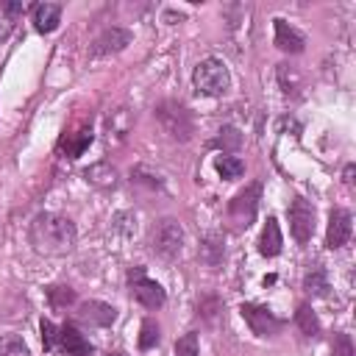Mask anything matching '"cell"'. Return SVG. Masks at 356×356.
<instances>
[{"label":"cell","mask_w":356,"mask_h":356,"mask_svg":"<svg viewBox=\"0 0 356 356\" xmlns=\"http://www.w3.org/2000/svg\"><path fill=\"white\" fill-rule=\"evenodd\" d=\"M0 356H31L28 345L17 334H0Z\"/></svg>","instance_id":"22"},{"label":"cell","mask_w":356,"mask_h":356,"mask_svg":"<svg viewBox=\"0 0 356 356\" xmlns=\"http://www.w3.org/2000/svg\"><path fill=\"white\" fill-rule=\"evenodd\" d=\"M44 292H47V300L53 309H67L75 303V289H70V286H47Z\"/></svg>","instance_id":"23"},{"label":"cell","mask_w":356,"mask_h":356,"mask_svg":"<svg viewBox=\"0 0 356 356\" xmlns=\"http://www.w3.org/2000/svg\"><path fill=\"white\" fill-rule=\"evenodd\" d=\"M156 342H159V325L153 320H145L142 323V331H139V348L142 350H150Z\"/></svg>","instance_id":"25"},{"label":"cell","mask_w":356,"mask_h":356,"mask_svg":"<svg viewBox=\"0 0 356 356\" xmlns=\"http://www.w3.org/2000/svg\"><path fill=\"white\" fill-rule=\"evenodd\" d=\"M214 170H217L222 178H239L242 170H245V164H242V159H236V156H220V159L214 161Z\"/></svg>","instance_id":"24"},{"label":"cell","mask_w":356,"mask_h":356,"mask_svg":"<svg viewBox=\"0 0 356 356\" xmlns=\"http://www.w3.org/2000/svg\"><path fill=\"white\" fill-rule=\"evenodd\" d=\"M150 248L161 256V259H175L184 248V228L175 217H164L153 225L150 231Z\"/></svg>","instance_id":"4"},{"label":"cell","mask_w":356,"mask_h":356,"mask_svg":"<svg viewBox=\"0 0 356 356\" xmlns=\"http://www.w3.org/2000/svg\"><path fill=\"white\" fill-rule=\"evenodd\" d=\"M83 175H86V181H89V184L103 186V189H108V186H114V184H117V172H114V167H111L108 161H97V164H92Z\"/></svg>","instance_id":"17"},{"label":"cell","mask_w":356,"mask_h":356,"mask_svg":"<svg viewBox=\"0 0 356 356\" xmlns=\"http://www.w3.org/2000/svg\"><path fill=\"white\" fill-rule=\"evenodd\" d=\"M303 286H306L312 295H325V292H328V278H325V270H323L320 264H314V267L306 273Z\"/></svg>","instance_id":"19"},{"label":"cell","mask_w":356,"mask_h":356,"mask_svg":"<svg viewBox=\"0 0 356 356\" xmlns=\"http://www.w3.org/2000/svg\"><path fill=\"white\" fill-rule=\"evenodd\" d=\"M275 44H278L281 50H286V53H300L303 44H306V39H303V33H300L298 28H292L289 22L275 19Z\"/></svg>","instance_id":"13"},{"label":"cell","mask_w":356,"mask_h":356,"mask_svg":"<svg viewBox=\"0 0 356 356\" xmlns=\"http://www.w3.org/2000/svg\"><path fill=\"white\" fill-rule=\"evenodd\" d=\"M56 350H61V353H67V356H89V353H92L89 342H86L75 328H70V325H61V328H58Z\"/></svg>","instance_id":"12"},{"label":"cell","mask_w":356,"mask_h":356,"mask_svg":"<svg viewBox=\"0 0 356 356\" xmlns=\"http://www.w3.org/2000/svg\"><path fill=\"white\" fill-rule=\"evenodd\" d=\"M131 44V31H125V28H106L97 39H95V44H92V56H111V53H120L122 47H128Z\"/></svg>","instance_id":"10"},{"label":"cell","mask_w":356,"mask_h":356,"mask_svg":"<svg viewBox=\"0 0 356 356\" xmlns=\"http://www.w3.org/2000/svg\"><path fill=\"white\" fill-rule=\"evenodd\" d=\"M203 256H206V261H209L211 267L220 264V259H222V245L217 242V236H209V239L203 242Z\"/></svg>","instance_id":"27"},{"label":"cell","mask_w":356,"mask_h":356,"mask_svg":"<svg viewBox=\"0 0 356 356\" xmlns=\"http://www.w3.org/2000/svg\"><path fill=\"white\" fill-rule=\"evenodd\" d=\"M284 248V236H281V228L275 222V217H267L264 222V231H261V239H259V253L261 256H278Z\"/></svg>","instance_id":"15"},{"label":"cell","mask_w":356,"mask_h":356,"mask_svg":"<svg viewBox=\"0 0 356 356\" xmlns=\"http://www.w3.org/2000/svg\"><path fill=\"white\" fill-rule=\"evenodd\" d=\"M259 192H261V186L259 184H250L242 192H236L234 200L228 203V217H231V222L236 228H248L253 222L256 209H259Z\"/></svg>","instance_id":"5"},{"label":"cell","mask_w":356,"mask_h":356,"mask_svg":"<svg viewBox=\"0 0 356 356\" xmlns=\"http://www.w3.org/2000/svg\"><path fill=\"white\" fill-rule=\"evenodd\" d=\"M345 184H353V164L345 167Z\"/></svg>","instance_id":"33"},{"label":"cell","mask_w":356,"mask_h":356,"mask_svg":"<svg viewBox=\"0 0 356 356\" xmlns=\"http://www.w3.org/2000/svg\"><path fill=\"white\" fill-rule=\"evenodd\" d=\"M295 323H298V328L303 331V334H309V337H314L317 331H320V320H317V314L312 312V306H298V312H295Z\"/></svg>","instance_id":"20"},{"label":"cell","mask_w":356,"mask_h":356,"mask_svg":"<svg viewBox=\"0 0 356 356\" xmlns=\"http://www.w3.org/2000/svg\"><path fill=\"white\" fill-rule=\"evenodd\" d=\"M128 281H131V295H134L136 303H142L145 309H159V306H164V298H167V295H164L161 284H156L153 278H147L139 267L128 273Z\"/></svg>","instance_id":"6"},{"label":"cell","mask_w":356,"mask_h":356,"mask_svg":"<svg viewBox=\"0 0 356 356\" xmlns=\"http://www.w3.org/2000/svg\"><path fill=\"white\" fill-rule=\"evenodd\" d=\"M289 231L300 245H306L312 239V234H314V209H312L309 200H303V197L292 200V206H289Z\"/></svg>","instance_id":"7"},{"label":"cell","mask_w":356,"mask_h":356,"mask_svg":"<svg viewBox=\"0 0 356 356\" xmlns=\"http://www.w3.org/2000/svg\"><path fill=\"white\" fill-rule=\"evenodd\" d=\"M195 89L200 92V95H209V97H220V95H225L228 92V86H231V75H228V67H225V61H220V58H203L197 67H195Z\"/></svg>","instance_id":"3"},{"label":"cell","mask_w":356,"mask_h":356,"mask_svg":"<svg viewBox=\"0 0 356 356\" xmlns=\"http://www.w3.org/2000/svg\"><path fill=\"white\" fill-rule=\"evenodd\" d=\"M217 142H220L222 147H236V145L242 142V136H239V131H236V128H222V131H220V136H217Z\"/></svg>","instance_id":"30"},{"label":"cell","mask_w":356,"mask_h":356,"mask_svg":"<svg viewBox=\"0 0 356 356\" xmlns=\"http://www.w3.org/2000/svg\"><path fill=\"white\" fill-rule=\"evenodd\" d=\"M217 306H220V303H217L214 298H206V300H200V306H197V309H200V314H203L206 320H211V317H214V312H217Z\"/></svg>","instance_id":"32"},{"label":"cell","mask_w":356,"mask_h":356,"mask_svg":"<svg viewBox=\"0 0 356 356\" xmlns=\"http://www.w3.org/2000/svg\"><path fill=\"white\" fill-rule=\"evenodd\" d=\"M131 178H134V181H142V184H147V186H161L159 175H150V172H145V167H136V170L131 172Z\"/></svg>","instance_id":"31"},{"label":"cell","mask_w":356,"mask_h":356,"mask_svg":"<svg viewBox=\"0 0 356 356\" xmlns=\"http://www.w3.org/2000/svg\"><path fill=\"white\" fill-rule=\"evenodd\" d=\"M275 75H278V86H281V92H284L286 97H298V95H300V89H303V78H300V72H298L295 67H289V64H278Z\"/></svg>","instance_id":"16"},{"label":"cell","mask_w":356,"mask_h":356,"mask_svg":"<svg viewBox=\"0 0 356 356\" xmlns=\"http://www.w3.org/2000/svg\"><path fill=\"white\" fill-rule=\"evenodd\" d=\"M22 3H0V42L11 33V28H14V17L17 14H22Z\"/></svg>","instance_id":"21"},{"label":"cell","mask_w":356,"mask_h":356,"mask_svg":"<svg viewBox=\"0 0 356 356\" xmlns=\"http://www.w3.org/2000/svg\"><path fill=\"white\" fill-rule=\"evenodd\" d=\"M89 142H92V128H83V131H78V134H67V136L61 139V150H67L70 159H78V156L89 147Z\"/></svg>","instance_id":"18"},{"label":"cell","mask_w":356,"mask_h":356,"mask_svg":"<svg viewBox=\"0 0 356 356\" xmlns=\"http://www.w3.org/2000/svg\"><path fill=\"white\" fill-rule=\"evenodd\" d=\"M239 314H242V320L250 325V331L259 334V337H267V334H275V331H278V320H275L267 309H261V306L242 303V306H239Z\"/></svg>","instance_id":"9"},{"label":"cell","mask_w":356,"mask_h":356,"mask_svg":"<svg viewBox=\"0 0 356 356\" xmlns=\"http://www.w3.org/2000/svg\"><path fill=\"white\" fill-rule=\"evenodd\" d=\"M61 22V6L58 3H39L33 8V25L39 33H50L56 31Z\"/></svg>","instance_id":"14"},{"label":"cell","mask_w":356,"mask_h":356,"mask_svg":"<svg viewBox=\"0 0 356 356\" xmlns=\"http://www.w3.org/2000/svg\"><path fill=\"white\" fill-rule=\"evenodd\" d=\"M353 234V217L348 209H334L328 217V231H325V245L328 248H342L348 245Z\"/></svg>","instance_id":"8"},{"label":"cell","mask_w":356,"mask_h":356,"mask_svg":"<svg viewBox=\"0 0 356 356\" xmlns=\"http://www.w3.org/2000/svg\"><path fill=\"white\" fill-rule=\"evenodd\" d=\"M28 234H31V245L39 253H44V256L70 253L75 248V239H78L75 222L70 217H61V214H53V211L39 214L31 222V231Z\"/></svg>","instance_id":"1"},{"label":"cell","mask_w":356,"mask_h":356,"mask_svg":"<svg viewBox=\"0 0 356 356\" xmlns=\"http://www.w3.org/2000/svg\"><path fill=\"white\" fill-rule=\"evenodd\" d=\"M200 345H197V334H184L175 342V356H197Z\"/></svg>","instance_id":"26"},{"label":"cell","mask_w":356,"mask_h":356,"mask_svg":"<svg viewBox=\"0 0 356 356\" xmlns=\"http://www.w3.org/2000/svg\"><path fill=\"white\" fill-rule=\"evenodd\" d=\"M156 120H159V125L164 128V134H167L170 139H175V142H186V139H192V134H195V120H192L189 108L181 106V103H175V100L159 103V106H156Z\"/></svg>","instance_id":"2"},{"label":"cell","mask_w":356,"mask_h":356,"mask_svg":"<svg viewBox=\"0 0 356 356\" xmlns=\"http://www.w3.org/2000/svg\"><path fill=\"white\" fill-rule=\"evenodd\" d=\"M78 317L89 325H111L117 320V309L103 300H86L78 306Z\"/></svg>","instance_id":"11"},{"label":"cell","mask_w":356,"mask_h":356,"mask_svg":"<svg viewBox=\"0 0 356 356\" xmlns=\"http://www.w3.org/2000/svg\"><path fill=\"white\" fill-rule=\"evenodd\" d=\"M56 337H58V325L42 320V342H44V350H56Z\"/></svg>","instance_id":"28"},{"label":"cell","mask_w":356,"mask_h":356,"mask_svg":"<svg viewBox=\"0 0 356 356\" xmlns=\"http://www.w3.org/2000/svg\"><path fill=\"white\" fill-rule=\"evenodd\" d=\"M334 356H353V342H350L348 334L334 337Z\"/></svg>","instance_id":"29"}]
</instances>
